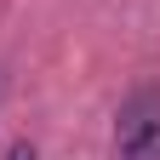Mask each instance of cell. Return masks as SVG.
<instances>
[{
	"mask_svg": "<svg viewBox=\"0 0 160 160\" xmlns=\"http://www.w3.org/2000/svg\"><path fill=\"white\" fill-rule=\"evenodd\" d=\"M6 160H40V154H34V143H29V137H17V143L6 149Z\"/></svg>",
	"mask_w": 160,
	"mask_h": 160,
	"instance_id": "7a4b0ae2",
	"label": "cell"
},
{
	"mask_svg": "<svg viewBox=\"0 0 160 160\" xmlns=\"http://www.w3.org/2000/svg\"><path fill=\"white\" fill-rule=\"evenodd\" d=\"M114 160H160V86H137L114 114Z\"/></svg>",
	"mask_w": 160,
	"mask_h": 160,
	"instance_id": "6da1fadb",
	"label": "cell"
}]
</instances>
